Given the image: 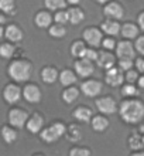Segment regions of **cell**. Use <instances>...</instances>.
I'll list each match as a JSON object with an SVG mask.
<instances>
[{
	"label": "cell",
	"instance_id": "cell-5",
	"mask_svg": "<svg viewBox=\"0 0 144 156\" xmlns=\"http://www.w3.org/2000/svg\"><path fill=\"white\" fill-rule=\"evenodd\" d=\"M20 95H21L20 88H18L17 85H13V84H8L3 91V97L8 104L17 102V101L20 99Z\"/></svg>",
	"mask_w": 144,
	"mask_h": 156
},
{
	"label": "cell",
	"instance_id": "cell-20",
	"mask_svg": "<svg viewBox=\"0 0 144 156\" xmlns=\"http://www.w3.org/2000/svg\"><path fill=\"white\" fill-rule=\"evenodd\" d=\"M59 81H61L62 85H71V84H74L76 81V77L74 75L72 71L65 70V71H62L61 75H59Z\"/></svg>",
	"mask_w": 144,
	"mask_h": 156
},
{
	"label": "cell",
	"instance_id": "cell-32",
	"mask_svg": "<svg viewBox=\"0 0 144 156\" xmlns=\"http://www.w3.org/2000/svg\"><path fill=\"white\" fill-rule=\"evenodd\" d=\"M55 21L61 23V24H65L66 21H69V14L66 12H58L55 14Z\"/></svg>",
	"mask_w": 144,
	"mask_h": 156
},
{
	"label": "cell",
	"instance_id": "cell-18",
	"mask_svg": "<svg viewBox=\"0 0 144 156\" xmlns=\"http://www.w3.org/2000/svg\"><path fill=\"white\" fill-rule=\"evenodd\" d=\"M35 24L38 26V27H48L49 24H51V16H49L47 12H41L38 13L37 16H35Z\"/></svg>",
	"mask_w": 144,
	"mask_h": 156
},
{
	"label": "cell",
	"instance_id": "cell-29",
	"mask_svg": "<svg viewBox=\"0 0 144 156\" xmlns=\"http://www.w3.org/2000/svg\"><path fill=\"white\" fill-rule=\"evenodd\" d=\"M49 34L52 36V37H62L64 34H65V29H64V26L61 23H58V24L52 26L51 29H49Z\"/></svg>",
	"mask_w": 144,
	"mask_h": 156
},
{
	"label": "cell",
	"instance_id": "cell-1",
	"mask_svg": "<svg viewBox=\"0 0 144 156\" xmlns=\"http://www.w3.org/2000/svg\"><path fill=\"white\" fill-rule=\"evenodd\" d=\"M120 115L129 123L140 122L144 116V105L139 101H126L120 108Z\"/></svg>",
	"mask_w": 144,
	"mask_h": 156
},
{
	"label": "cell",
	"instance_id": "cell-27",
	"mask_svg": "<svg viewBox=\"0 0 144 156\" xmlns=\"http://www.w3.org/2000/svg\"><path fill=\"white\" fill-rule=\"evenodd\" d=\"M79 95V91L76 90V88H68V90L62 94V97H64V101L68 104L74 102L75 99H76V97Z\"/></svg>",
	"mask_w": 144,
	"mask_h": 156
},
{
	"label": "cell",
	"instance_id": "cell-21",
	"mask_svg": "<svg viewBox=\"0 0 144 156\" xmlns=\"http://www.w3.org/2000/svg\"><path fill=\"white\" fill-rule=\"evenodd\" d=\"M71 53H72V55H75V57H85L86 47H85V44L81 43V41H75L74 45H72V48H71Z\"/></svg>",
	"mask_w": 144,
	"mask_h": 156
},
{
	"label": "cell",
	"instance_id": "cell-17",
	"mask_svg": "<svg viewBox=\"0 0 144 156\" xmlns=\"http://www.w3.org/2000/svg\"><path fill=\"white\" fill-rule=\"evenodd\" d=\"M41 77H42V81H45V82H48V84H51V82H54L58 78V73H57V70H55V68L47 67V68H44V70H42Z\"/></svg>",
	"mask_w": 144,
	"mask_h": 156
},
{
	"label": "cell",
	"instance_id": "cell-33",
	"mask_svg": "<svg viewBox=\"0 0 144 156\" xmlns=\"http://www.w3.org/2000/svg\"><path fill=\"white\" fill-rule=\"evenodd\" d=\"M119 66H120V70H126L129 71L130 68H132V58H120V62H119Z\"/></svg>",
	"mask_w": 144,
	"mask_h": 156
},
{
	"label": "cell",
	"instance_id": "cell-3",
	"mask_svg": "<svg viewBox=\"0 0 144 156\" xmlns=\"http://www.w3.org/2000/svg\"><path fill=\"white\" fill-rule=\"evenodd\" d=\"M8 121L13 126L16 128H23L24 123L27 122V114L23 109H12L8 114Z\"/></svg>",
	"mask_w": 144,
	"mask_h": 156
},
{
	"label": "cell",
	"instance_id": "cell-23",
	"mask_svg": "<svg viewBox=\"0 0 144 156\" xmlns=\"http://www.w3.org/2000/svg\"><path fill=\"white\" fill-rule=\"evenodd\" d=\"M2 136H3L4 142H7V144H12V142H14V140H16L17 133H16V131H13L12 128L4 126L3 129H2Z\"/></svg>",
	"mask_w": 144,
	"mask_h": 156
},
{
	"label": "cell",
	"instance_id": "cell-31",
	"mask_svg": "<svg viewBox=\"0 0 144 156\" xmlns=\"http://www.w3.org/2000/svg\"><path fill=\"white\" fill-rule=\"evenodd\" d=\"M14 9V2L13 0H0V10L4 13H12Z\"/></svg>",
	"mask_w": 144,
	"mask_h": 156
},
{
	"label": "cell",
	"instance_id": "cell-45",
	"mask_svg": "<svg viewBox=\"0 0 144 156\" xmlns=\"http://www.w3.org/2000/svg\"><path fill=\"white\" fill-rule=\"evenodd\" d=\"M4 21H6V19H4V16L2 14V13H0V24H3Z\"/></svg>",
	"mask_w": 144,
	"mask_h": 156
},
{
	"label": "cell",
	"instance_id": "cell-10",
	"mask_svg": "<svg viewBox=\"0 0 144 156\" xmlns=\"http://www.w3.org/2000/svg\"><path fill=\"white\" fill-rule=\"evenodd\" d=\"M23 95L28 102H38L41 98V92L38 90V87L35 85H27L23 91Z\"/></svg>",
	"mask_w": 144,
	"mask_h": 156
},
{
	"label": "cell",
	"instance_id": "cell-43",
	"mask_svg": "<svg viewBox=\"0 0 144 156\" xmlns=\"http://www.w3.org/2000/svg\"><path fill=\"white\" fill-rule=\"evenodd\" d=\"M139 24H140V27L144 30V13H141L140 17H139Z\"/></svg>",
	"mask_w": 144,
	"mask_h": 156
},
{
	"label": "cell",
	"instance_id": "cell-9",
	"mask_svg": "<svg viewBox=\"0 0 144 156\" xmlns=\"http://www.w3.org/2000/svg\"><path fill=\"white\" fill-rule=\"evenodd\" d=\"M96 107L99 108V111L103 114H113L116 111V102L112 98L106 97V98L98 99L96 101Z\"/></svg>",
	"mask_w": 144,
	"mask_h": 156
},
{
	"label": "cell",
	"instance_id": "cell-41",
	"mask_svg": "<svg viewBox=\"0 0 144 156\" xmlns=\"http://www.w3.org/2000/svg\"><path fill=\"white\" fill-rule=\"evenodd\" d=\"M136 48L140 51L141 54H144V37H140L136 43Z\"/></svg>",
	"mask_w": 144,
	"mask_h": 156
},
{
	"label": "cell",
	"instance_id": "cell-13",
	"mask_svg": "<svg viewBox=\"0 0 144 156\" xmlns=\"http://www.w3.org/2000/svg\"><path fill=\"white\" fill-rule=\"evenodd\" d=\"M96 61H98L99 67L109 70V68H112L113 64H115V57H113L112 54H109V53H100V54H98Z\"/></svg>",
	"mask_w": 144,
	"mask_h": 156
},
{
	"label": "cell",
	"instance_id": "cell-40",
	"mask_svg": "<svg viewBox=\"0 0 144 156\" xmlns=\"http://www.w3.org/2000/svg\"><path fill=\"white\" fill-rule=\"evenodd\" d=\"M126 80H127L129 82H134L137 80V73H134V71L129 70L127 71V75H126Z\"/></svg>",
	"mask_w": 144,
	"mask_h": 156
},
{
	"label": "cell",
	"instance_id": "cell-39",
	"mask_svg": "<svg viewBox=\"0 0 144 156\" xmlns=\"http://www.w3.org/2000/svg\"><path fill=\"white\" fill-rule=\"evenodd\" d=\"M85 58H88V60H96L98 58V53H96L95 50H86V54H85Z\"/></svg>",
	"mask_w": 144,
	"mask_h": 156
},
{
	"label": "cell",
	"instance_id": "cell-24",
	"mask_svg": "<svg viewBox=\"0 0 144 156\" xmlns=\"http://www.w3.org/2000/svg\"><path fill=\"white\" fill-rule=\"evenodd\" d=\"M68 14H69V21L72 24H78L83 20V13L79 9H71Z\"/></svg>",
	"mask_w": 144,
	"mask_h": 156
},
{
	"label": "cell",
	"instance_id": "cell-28",
	"mask_svg": "<svg viewBox=\"0 0 144 156\" xmlns=\"http://www.w3.org/2000/svg\"><path fill=\"white\" fill-rule=\"evenodd\" d=\"M14 54V47L12 44H2L0 45V55L3 58H10Z\"/></svg>",
	"mask_w": 144,
	"mask_h": 156
},
{
	"label": "cell",
	"instance_id": "cell-38",
	"mask_svg": "<svg viewBox=\"0 0 144 156\" xmlns=\"http://www.w3.org/2000/svg\"><path fill=\"white\" fill-rule=\"evenodd\" d=\"M103 44V47L105 48H107V50H112V48H115V40H112V38H106V40L102 43Z\"/></svg>",
	"mask_w": 144,
	"mask_h": 156
},
{
	"label": "cell",
	"instance_id": "cell-34",
	"mask_svg": "<svg viewBox=\"0 0 144 156\" xmlns=\"http://www.w3.org/2000/svg\"><path fill=\"white\" fill-rule=\"evenodd\" d=\"M122 94L126 95V97H130V95H136L137 94V90L134 88L133 85H126L122 88Z\"/></svg>",
	"mask_w": 144,
	"mask_h": 156
},
{
	"label": "cell",
	"instance_id": "cell-6",
	"mask_svg": "<svg viewBox=\"0 0 144 156\" xmlns=\"http://www.w3.org/2000/svg\"><path fill=\"white\" fill-rule=\"evenodd\" d=\"M83 38L92 47H98V45H100V41H102V33L98 29H88L83 33Z\"/></svg>",
	"mask_w": 144,
	"mask_h": 156
},
{
	"label": "cell",
	"instance_id": "cell-22",
	"mask_svg": "<svg viewBox=\"0 0 144 156\" xmlns=\"http://www.w3.org/2000/svg\"><path fill=\"white\" fill-rule=\"evenodd\" d=\"M107 125H109V122H107V119L103 118V116H95L93 121H92V126H93L95 131H105L107 128Z\"/></svg>",
	"mask_w": 144,
	"mask_h": 156
},
{
	"label": "cell",
	"instance_id": "cell-37",
	"mask_svg": "<svg viewBox=\"0 0 144 156\" xmlns=\"http://www.w3.org/2000/svg\"><path fill=\"white\" fill-rule=\"evenodd\" d=\"M51 128H52L54 131L57 132V135H58V136L64 135V132H65V126H64L62 123H54V125H52Z\"/></svg>",
	"mask_w": 144,
	"mask_h": 156
},
{
	"label": "cell",
	"instance_id": "cell-44",
	"mask_svg": "<svg viewBox=\"0 0 144 156\" xmlns=\"http://www.w3.org/2000/svg\"><path fill=\"white\" fill-rule=\"evenodd\" d=\"M139 84H140L141 88H144V77H141L140 80H139Z\"/></svg>",
	"mask_w": 144,
	"mask_h": 156
},
{
	"label": "cell",
	"instance_id": "cell-42",
	"mask_svg": "<svg viewBox=\"0 0 144 156\" xmlns=\"http://www.w3.org/2000/svg\"><path fill=\"white\" fill-rule=\"evenodd\" d=\"M137 68H139V70L140 71H144V61L143 60H137Z\"/></svg>",
	"mask_w": 144,
	"mask_h": 156
},
{
	"label": "cell",
	"instance_id": "cell-35",
	"mask_svg": "<svg viewBox=\"0 0 144 156\" xmlns=\"http://www.w3.org/2000/svg\"><path fill=\"white\" fill-rule=\"evenodd\" d=\"M130 146H132L133 149H139V148H141V146H143L140 138H139L137 135H134V136H132V138H130Z\"/></svg>",
	"mask_w": 144,
	"mask_h": 156
},
{
	"label": "cell",
	"instance_id": "cell-8",
	"mask_svg": "<svg viewBox=\"0 0 144 156\" xmlns=\"http://www.w3.org/2000/svg\"><path fill=\"white\" fill-rule=\"evenodd\" d=\"M123 74L120 73V70H117V68H109L106 73V82L109 84V85L112 87H117L120 85L122 82H123Z\"/></svg>",
	"mask_w": 144,
	"mask_h": 156
},
{
	"label": "cell",
	"instance_id": "cell-16",
	"mask_svg": "<svg viewBox=\"0 0 144 156\" xmlns=\"http://www.w3.org/2000/svg\"><path fill=\"white\" fill-rule=\"evenodd\" d=\"M102 30L105 33L110 34V36H116V34H119V31H120V26L117 24L116 21L109 20V21H105L102 24Z\"/></svg>",
	"mask_w": 144,
	"mask_h": 156
},
{
	"label": "cell",
	"instance_id": "cell-7",
	"mask_svg": "<svg viewBox=\"0 0 144 156\" xmlns=\"http://www.w3.org/2000/svg\"><path fill=\"white\" fill-rule=\"evenodd\" d=\"M82 91L83 94L88 95V97H96V95L102 91V84L98 81H93V80H91V81H86L82 84Z\"/></svg>",
	"mask_w": 144,
	"mask_h": 156
},
{
	"label": "cell",
	"instance_id": "cell-26",
	"mask_svg": "<svg viewBox=\"0 0 144 156\" xmlns=\"http://www.w3.org/2000/svg\"><path fill=\"white\" fill-rule=\"evenodd\" d=\"M41 138L45 142H54V140H57L59 136L57 135V132L54 131L52 128L49 126V128H47V129H44V131L41 132Z\"/></svg>",
	"mask_w": 144,
	"mask_h": 156
},
{
	"label": "cell",
	"instance_id": "cell-12",
	"mask_svg": "<svg viewBox=\"0 0 144 156\" xmlns=\"http://www.w3.org/2000/svg\"><path fill=\"white\" fill-rule=\"evenodd\" d=\"M105 14L112 19H122L123 17V9L119 3H110L105 7Z\"/></svg>",
	"mask_w": 144,
	"mask_h": 156
},
{
	"label": "cell",
	"instance_id": "cell-36",
	"mask_svg": "<svg viewBox=\"0 0 144 156\" xmlns=\"http://www.w3.org/2000/svg\"><path fill=\"white\" fill-rule=\"evenodd\" d=\"M71 155L72 156H88V155H91V152L88 149H72Z\"/></svg>",
	"mask_w": 144,
	"mask_h": 156
},
{
	"label": "cell",
	"instance_id": "cell-47",
	"mask_svg": "<svg viewBox=\"0 0 144 156\" xmlns=\"http://www.w3.org/2000/svg\"><path fill=\"white\" fill-rule=\"evenodd\" d=\"M68 2H69V3H72V4H74V3H78L79 0H68Z\"/></svg>",
	"mask_w": 144,
	"mask_h": 156
},
{
	"label": "cell",
	"instance_id": "cell-19",
	"mask_svg": "<svg viewBox=\"0 0 144 156\" xmlns=\"http://www.w3.org/2000/svg\"><path fill=\"white\" fill-rule=\"evenodd\" d=\"M74 116L76 119H79V121H82V122H86V121L91 119L92 111L89 108H78V109H75Z\"/></svg>",
	"mask_w": 144,
	"mask_h": 156
},
{
	"label": "cell",
	"instance_id": "cell-48",
	"mask_svg": "<svg viewBox=\"0 0 144 156\" xmlns=\"http://www.w3.org/2000/svg\"><path fill=\"white\" fill-rule=\"evenodd\" d=\"M96 2H99V3H106V2H109V0H96Z\"/></svg>",
	"mask_w": 144,
	"mask_h": 156
},
{
	"label": "cell",
	"instance_id": "cell-4",
	"mask_svg": "<svg viewBox=\"0 0 144 156\" xmlns=\"http://www.w3.org/2000/svg\"><path fill=\"white\" fill-rule=\"evenodd\" d=\"M75 70L81 77H89V75L93 74V66H92L91 60L83 57L81 61L75 62Z\"/></svg>",
	"mask_w": 144,
	"mask_h": 156
},
{
	"label": "cell",
	"instance_id": "cell-25",
	"mask_svg": "<svg viewBox=\"0 0 144 156\" xmlns=\"http://www.w3.org/2000/svg\"><path fill=\"white\" fill-rule=\"evenodd\" d=\"M122 33H123L124 37L127 38H134L139 34V30L134 24H124L123 29H122Z\"/></svg>",
	"mask_w": 144,
	"mask_h": 156
},
{
	"label": "cell",
	"instance_id": "cell-15",
	"mask_svg": "<svg viewBox=\"0 0 144 156\" xmlns=\"http://www.w3.org/2000/svg\"><path fill=\"white\" fill-rule=\"evenodd\" d=\"M42 128V118L40 115H33L31 118L27 121V129L30 132H40V129Z\"/></svg>",
	"mask_w": 144,
	"mask_h": 156
},
{
	"label": "cell",
	"instance_id": "cell-30",
	"mask_svg": "<svg viewBox=\"0 0 144 156\" xmlns=\"http://www.w3.org/2000/svg\"><path fill=\"white\" fill-rule=\"evenodd\" d=\"M45 6L51 10L64 9L65 7V0H45Z\"/></svg>",
	"mask_w": 144,
	"mask_h": 156
},
{
	"label": "cell",
	"instance_id": "cell-11",
	"mask_svg": "<svg viewBox=\"0 0 144 156\" xmlns=\"http://www.w3.org/2000/svg\"><path fill=\"white\" fill-rule=\"evenodd\" d=\"M116 53L120 58H133L134 55V51H133V45L127 41H122L119 43L117 48H116Z\"/></svg>",
	"mask_w": 144,
	"mask_h": 156
},
{
	"label": "cell",
	"instance_id": "cell-14",
	"mask_svg": "<svg viewBox=\"0 0 144 156\" xmlns=\"http://www.w3.org/2000/svg\"><path fill=\"white\" fill-rule=\"evenodd\" d=\"M4 34H6V37L8 38L10 41H14V43H17V41H20L21 38H23V33H21V30L17 27V26L12 24L8 26L7 29H6V31H4Z\"/></svg>",
	"mask_w": 144,
	"mask_h": 156
},
{
	"label": "cell",
	"instance_id": "cell-2",
	"mask_svg": "<svg viewBox=\"0 0 144 156\" xmlns=\"http://www.w3.org/2000/svg\"><path fill=\"white\" fill-rule=\"evenodd\" d=\"M30 74H31V66L27 61L17 60V61H13L8 67V75L17 82L27 81L30 78Z\"/></svg>",
	"mask_w": 144,
	"mask_h": 156
},
{
	"label": "cell",
	"instance_id": "cell-46",
	"mask_svg": "<svg viewBox=\"0 0 144 156\" xmlns=\"http://www.w3.org/2000/svg\"><path fill=\"white\" fill-rule=\"evenodd\" d=\"M3 34H4V30H3V29H2V27H0V38L3 37Z\"/></svg>",
	"mask_w": 144,
	"mask_h": 156
}]
</instances>
